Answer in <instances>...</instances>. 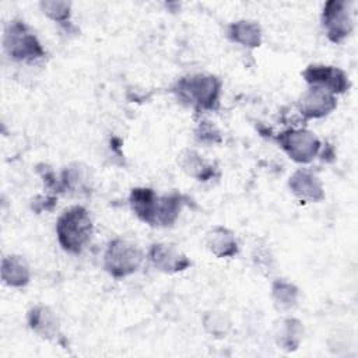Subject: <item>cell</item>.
<instances>
[{"label": "cell", "instance_id": "obj_1", "mask_svg": "<svg viewBox=\"0 0 358 358\" xmlns=\"http://www.w3.org/2000/svg\"><path fill=\"white\" fill-rule=\"evenodd\" d=\"M172 92L183 105L197 110H214L220 103L221 80L213 74H187L172 87Z\"/></svg>", "mask_w": 358, "mask_h": 358}, {"label": "cell", "instance_id": "obj_2", "mask_svg": "<svg viewBox=\"0 0 358 358\" xmlns=\"http://www.w3.org/2000/svg\"><path fill=\"white\" fill-rule=\"evenodd\" d=\"M92 234L94 222L91 214L83 206L66 208L56 221L57 242L69 253H81L90 243Z\"/></svg>", "mask_w": 358, "mask_h": 358}, {"label": "cell", "instance_id": "obj_3", "mask_svg": "<svg viewBox=\"0 0 358 358\" xmlns=\"http://www.w3.org/2000/svg\"><path fill=\"white\" fill-rule=\"evenodd\" d=\"M144 260L141 248L127 238H113L103 253V268L113 278H124L136 273Z\"/></svg>", "mask_w": 358, "mask_h": 358}, {"label": "cell", "instance_id": "obj_4", "mask_svg": "<svg viewBox=\"0 0 358 358\" xmlns=\"http://www.w3.org/2000/svg\"><path fill=\"white\" fill-rule=\"evenodd\" d=\"M3 43L7 55L17 62L32 63L43 59L46 55L36 35L20 20H13L6 27Z\"/></svg>", "mask_w": 358, "mask_h": 358}, {"label": "cell", "instance_id": "obj_5", "mask_svg": "<svg viewBox=\"0 0 358 358\" xmlns=\"http://www.w3.org/2000/svg\"><path fill=\"white\" fill-rule=\"evenodd\" d=\"M282 151L298 164H309L320 152L322 143L315 133L306 129H287L275 137Z\"/></svg>", "mask_w": 358, "mask_h": 358}, {"label": "cell", "instance_id": "obj_6", "mask_svg": "<svg viewBox=\"0 0 358 358\" xmlns=\"http://www.w3.org/2000/svg\"><path fill=\"white\" fill-rule=\"evenodd\" d=\"M322 25L329 41L338 43L345 39L354 28L348 3L344 0H329L323 6Z\"/></svg>", "mask_w": 358, "mask_h": 358}, {"label": "cell", "instance_id": "obj_7", "mask_svg": "<svg viewBox=\"0 0 358 358\" xmlns=\"http://www.w3.org/2000/svg\"><path fill=\"white\" fill-rule=\"evenodd\" d=\"M302 77L309 87H319L334 95L344 94L350 88L348 76L336 66L310 64L302 71Z\"/></svg>", "mask_w": 358, "mask_h": 358}, {"label": "cell", "instance_id": "obj_8", "mask_svg": "<svg viewBox=\"0 0 358 358\" xmlns=\"http://www.w3.org/2000/svg\"><path fill=\"white\" fill-rule=\"evenodd\" d=\"M296 106L305 119H320L330 115L337 108V98L327 90L309 87L299 96Z\"/></svg>", "mask_w": 358, "mask_h": 358}, {"label": "cell", "instance_id": "obj_9", "mask_svg": "<svg viewBox=\"0 0 358 358\" xmlns=\"http://www.w3.org/2000/svg\"><path fill=\"white\" fill-rule=\"evenodd\" d=\"M148 259L152 266L166 274L180 273L192 266L190 259L171 243L157 242L148 249Z\"/></svg>", "mask_w": 358, "mask_h": 358}, {"label": "cell", "instance_id": "obj_10", "mask_svg": "<svg viewBox=\"0 0 358 358\" xmlns=\"http://www.w3.org/2000/svg\"><path fill=\"white\" fill-rule=\"evenodd\" d=\"M291 193L303 203H319L324 199V186L320 178L309 169H298L288 179Z\"/></svg>", "mask_w": 358, "mask_h": 358}, {"label": "cell", "instance_id": "obj_11", "mask_svg": "<svg viewBox=\"0 0 358 358\" xmlns=\"http://www.w3.org/2000/svg\"><path fill=\"white\" fill-rule=\"evenodd\" d=\"M159 196L151 187H134L130 192L129 203L134 215L151 225L157 227V210Z\"/></svg>", "mask_w": 358, "mask_h": 358}, {"label": "cell", "instance_id": "obj_12", "mask_svg": "<svg viewBox=\"0 0 358 358\" xmlns=\"http://www.w3.org/2000/svg\"><path fill=\"white\" fill-rule=\"evenodd\" d=\"M28 326L45 340H56L60 336V322L53 309L36 305L28 312Z\"/></svg>", "mask_w": 358, "mask_h": 358}, {"label": "cell", "instance_id": "obj_13", "mask_svg": "<svg viewBox=\"0 0 358 358\" xmlns=\"http://www.w3.org/2000/svg\"><path fill=\"white\" fill-rule=\"evenodd\" d=\"M204 245L214 256L220 259L234 257L239 252L235 234L222 225L213 227L207 231L204 236Z\"/></svg>", "mask_w": 358, "mask_h": 358}, {"label": "cell", "instance_id": "obj_14", "mask_svg": "<svg viewBox=\"0 0 358 358\" xmlns=\"http://www.w3.org/2000/svg\"><path fill=\"white\" fill-rule=\"evenodd\" d=\"M1 280L8 287H25L31 280L29 264L20 255L4 256L1 260Z\"/></svg>", "mask_w": 358, "mask_h": 358}, {"label": "cell", "instance_id": "obj_15", "mask_svg": "<svg viewBox=\"0 0 358 358\" xmlns=\"http://www.w3.org/2000/svg\"><path fill=\"white\" fill-rule=\"evenodd\" d=\"M228 36L232 42H236L245 48L255 49L262 45V28L256 21L238 20L228 25Z\"/></svg>", "mask_w": 358, "mask_h": 358}, {"label": "cell", "instance_id": "obj_16", "mask_svg": "<svg viewBox=\"0 0 358 358\" xmlns=\"http://www.w3.org/2000/svg\"><path fill=\"white\" fill-rule=\"evenodd\" d=\"M178 164L186 175L194 178L196 180L206 182L214 176V166L194 150H183L178 155Z\"/></svg>", "mask_w": 358, "mask_h": 358}, {"label": "cell", "instance_id": "obj_17", "mask_svg": "<svg viewBox=\"0 0 358 358\" xmlns=\"http://www.w3.org/2000/svg\"><path fill=\"white\" fill-rule=\"evenodd\" d=\"M186 203L187 197L178 192L159 196L157 210V227L173 225Z\"/></svg>", "mask_w": 358, "mask_h": 358}, {"label": "cell", "instance_id": "obj_18", "mask_svg": "<svg viewBox=\"0 0 358 358\" xmlns=\"http://www.w3.org/2000/svg\"><path fill=\"white\" fill-rule=\"evenodd\" d=\"M298 296H299V289L294 282L285 278H277L273 281L271 299L277 310L289 312L296 306Z\"/></svg>", "mask_w": 358, "mask_h": 358}, {"label": "cell", "instance_id": "obj_19", "mask_svg": "<svg viewBox=\"0 0 358 358\" xmlns=\"http://www.w3.org/2000/svg\"><path fill=\"white\" fill-rule=\"evenodd\" d=\"M275 343L284 351H295L303 337V326L295 317H285L275 331Z\"/></svg>", "mask_w": 358, "mask_h": 358}, {"label": "cell", "instance_id": "obj_20", "mask_svg": "<svg viewBox=\"0 0 358 358\" xmlns=\"http://www.w3.org/2000/svg\"><path fill=\"white\" fill-rule=\"evenodd\" d=\"M90 175L84 168L76 166H69L63 171L62 178H60V185L62 190H69V192H77V193H88L91 192V185H90Z\"/></svg>", "mask_w": 358, "mask_h": 358}, {"label": "cell", "instance_id": "obj_21", "mask_svg": "<svg viewBox=\"0 0 358 358\" xmlns=\"http://www.w3.org/2000/svg\"><path fill=\"white\" fill-rule=\"evenodd\" d=\"M206 333L215 338H224L232 329L231 317L227 312L222 310H208L201 319Z\"/></svg>", "mask_w": 358, "mask_h": 358}, {"label": "cell", "instance_id": "obj_22", "mask_svg": "<svg viewBox=\"0 0 358 358\" xmlns=\"http://www.w3.org/2000/svg\"><path fill=\"white\" fill-rule=\"evenodd\" d=\"M42 13L56 22H67L71 15V6L63 0H45L39 4Z\"/></svg>", "mask_w": 358, "mask_h": 358}, {"label": "cell", "instance_id": "obj_23", "mask_svg": "<svg viewBox=\"0 0 358 358\" xmlns=\"http://www.w3.org/2000/svg\"><path fill=\"white\" fill-rule=\"evenodd\" d=\"M196 140L203 144H217L221 143V133L218 127L210 120H200L194 130Z\"/></svg>", "mask_w": 358, "mask_h": 358}, {"label": "cell", "instance_id": "obj_24", "mask_svg": "<svg viewBox=\"0 0 358 358\" xmlns=\"http://www.w3.org/2000/svg\"><path fill=\"white\" fill-rule=\"evenodd\" d=\"M252 260L255 263V267L266 275L274 270V257L270 249L266 248V245L255 246L252 253Z\"/></svg>", "mask_w": 358, "mask_h": 358}]
</instances>
